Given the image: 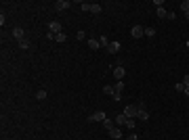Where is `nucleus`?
<instances>
[{
  "label": "nucleus",
  "instance_id": "f257e3e1",
  "mask_svg": "<svg viewBox=\"0 0 189 140\" xmlns=\"http://www.w3.org/2000/svg\"><path fill=\"white\" fill-rule=\"evenodd\" d=\"M80 8H82L84 13H93V15H99V13H101V4H97V2H91V4H88V2H82Z\"/></svg>",
  "mask_w": 189,
  "mask_h": 140
},
{
  "label": "nucleus",
  "instance_id": "f03ea898",
  "mask_svg": "<svg viewBox=\"0 0 189 140\" xmlns=\"http://www.w3.org/2000/svg\"><path fill=\"white\" fill-rule=\"evenodd\" d=\"M124 75H126L124 65H116V67H114V78H116L118 82H122V80H124Z\"/></svg>",
  "mask_w": 189,
  "mask_h": 140
},
{
  "label": "nucleus",
  "instance_id": "7ed1b4c3",
  "mask_svg": "<svg viewBox=\"0 0 189 140\" xmlns=\"http://www.w3.org/2000/svg\"><path fill=\"white\" fill-rule=\"evenodd\" d=\"M137 113H139V109H137L135 105H128V107L124 109V115L130 117V119H137Z\"/></svg>",
  "mask_w": 189,
  "mask_h": 140
},
{
  "label": "nucleus",
  "instance_id": "20e7f679",
  "mask_svg": "<svg viewBox=\"0 0 189 140\" xmlns=\"http://www.w3.org/2000/svg\"><path fill=\"white\" fill-rule=\"evenodd\" d=\"M105 119H107V115H105V113H103V111H94L93 115H91V117H88V121H101V123H103V121H105Z\"/></svg>",
  "mask_w": 189,
  "mask_h": 140
},
{
  "label": "nucleus",
  "instance_id": "39448f33",
  "mask_svg": "<svg viewBox=\"0 0 189 140\" xmlns=\"http://www.w3.org/2000/svg\"><path fill=\"white\" fill-rule=\"evenodd\" d=\"M137 109H139V113H137V117H139L141 121H147V119H149V113H147V109H145V105L141 102V105H139Z\"/></svg>",
  "mask_w": 189,
  "mask_h": 140
},
{
  "label": "nucleus",
  "instance_id": "423d86ee",
  "mask_svg": "<svg viewBox=\"0 0 189 140\" xmlns=\"http://www.w3.org/2000/svg\"><path fill=\"white\" fill-rule=\"evenodd\" d=\"M130 34H133V38H137V40H139V38H143V36H145V27H141V25H135V27L130 29Z\"/></svg>",
  "mask_w": 189,
  "mask_h": 140
},
{
  "label": "nucleus",
  "instance_id": "0eeeda50",
  "mask_svg": "<svg viewBox=\"0 0 189 140\" xmlns=\"http://www.w3.org/2000/svg\"><path fill=\"white\" fill-rule=\"evenodd\" d=\"M48 32H53L55 36L61 34V23H59V21H50V23H48Z\"/></svg>",
  "mask_w": 189,
  "mask_h": 140
},
{
  "label": "nucleus",
  "instance_id": "6e6552de",
  "mask_svg": "<svg viewBox=\"0 0 189 140\" xmlns=\"http://www.w3.org/2000/svg\"><path fill=\"white\" fill-rule=\"evenodd\" d=\"M88 48H91V50H99V48H101L99 38H97V40H94V38H88Z\"/></svg>",
  "mask_w": 189,
  "mask_h": 140
},
{
  "label": "nucleus",
  "instance_id": "1a4fd4ad",
  "mask_svg": "<svg viewBox=\"0 0 189 140\" xmlns=\"http://www.w3.org/2000/svg\"><path fill=\"white\" fill-rule=\"evenodd\" d=\"M120 50V42H109V46H107V52L109 54H116Z\"/></svg>",
  "mask_w": 189,
  "mask_h": 140
},
{
  "label": "nucleus",
  "instance_id": "9d476101",
  "mask_svg": "<svg viewBox=\"0 0 189 140\" xmlns=\"http://www.w3.org/2000/svg\"><path fill=\"white\" fill-rule=\"evenodd\" d=\"M67 6H69L67 0H57V2H55V8H57V11H65Z\"/></svg>",
  "mask_w": 189,
  "mask_h": 140
},
{
  "label": "nucleus",
  "instance_id": "9b49d317",
  "mask_svg": "<svg viewBox=\"0 0 189 140\" xmlns=\"http://www.w3.org/2000/svg\"><path fill=\"white\" fill-rule=\"evenodd\" d=\"M13 36H15V38H19V40H23V36H25L23 27H15V29H13Z\"/></svg>",
  "mask_w": 189,
  "mask_h": 140
},
{
  "label": "nucleus",
  "instance_id": "f8f14e48",
  "mask_svg": "<svg viewBox=\"0 0 189 140\" xmlns=\"http://www.w3.org/2000/svg\"><path fill=\"white\" fill-rule=\"evenodd\" d=\"M126 121H128V117H126L124 113H120V115L116 117V123H120V126H126Z\"/></svg>",
  "mask_w": 189,
  "mask_h": 140
},
{
  "label": "nucleus",
  "instance_id": "ddd939ff",
  "mask_svg": "<svg viewBox=\"0 0 189 140\" xmlns=\"http://www.w3.org/2000/svg\"><path fill=\"white\" fill-rule=\"evenodd\" d=\"M109 136L111 138H122V130L120 128H114V130H109Z\"/></svg>",
  "mask_w": 189,
  "mask_h": 140
},
{
  "label": "nucleus",
  "instance_id": "4468645a",
  "mask_svg": "<svg viewBox=\"0 0 189 140\" xmlns=\"http://www.w3.org/2000/svg\"><path fill=\"white\" fill-rule=\"evenodd\" d=\"M181 11L187 15V19H189V0H183V2H181Z\"/></svg>",
  "mask_w": 189,
  "mask_h": 140
},
{
  "label": "nucleus",
  "instance_id": "2eb2a0df",
  "mask_svg": "<svg viewBox=\"0 0 189 140\" xmlns=\"http://www.w3.org/2000/svg\"><path fill=\"white\" fill-rule=\"evenodd\" d=\"M103 92L109 94V96H114V94H116V88H114V86H105V88H103Z\"/></svg>",
  "mask_w": 189,
  "mask_h": 140
},
{
  "label": "nucleus",
  "instance_id": "dca6fc26",
  "mask_svg": "<svg viewBox=\"0 0 189 140\" xmlns=\"http://www.w3.org/2000/svg\"><path fill=\"white\" fill-rule=\"evenodd\" d=\"M145 36H147V38H153V36H155V29H153V27H145Z\"/></svg>",
  "mask_w": 189,
  "mask_h": 140
},
{
  "label": "nucleus",
  "instance_id": "f3484780",
  "mask_svg": "<svg viewBox=\"0 0 189 140\" xmlns=\"http://www.w3.org/2000/svg\"><path fill=\"white\" fill-rule=\"evenodd\" d=\"M65 40H67V36H65V34H63V32H61V34H57V36H55V42H65Z\"/></svg>",
  "mask_w": 189,
  "mask_h": 140
},
{
  "label": "nucleus",
  "instance_id": "a211bd4d",
  "mask_svg": "<svg viewBox=\"0 0 189 140\" xmlns=\"http://www.w3.org/2000/svg\"><path fill=\"white\" fill-rule=\"evenodd\" d=\"M103 126H105V130H107V132L116 128V126H114V121H109V119H105V121H103Z\"/></svg>",
  "mask_w": 189,
  "mask_h": 140
},
{
  "label": "nucleus",
  "instance_id": "6ab92c4d",
  "mask_svg": "<svg viewBox=\"0 0 189 140\" xmlns=\"http://www.w3.org/2000/svg\"><path fill=\"white\" fill-rule=\"evenodd\" d=\"M114 88H116V92H124V82H116V86H114Z\"/></svg>",
  "mask_w": 189,
  "mask_h": 140
},
{
  "label": "nucleus",
  "instance_id": "aec40b11",
  "mask_svg": "<svg viewBox=\"0 0 189 140\" xmlns=\"http://www.w3.org/2000/svg\"><path fill=\"white\" fill-rule=\"evenodd\" d=\"M36 98H38V100H44V98H46V90H38V92H36Z\"/></svg>",
  "mask_w": 189,
  "mask_h": 140
},
{
  "label": "nucleus",
  "instance_id": "412c9836",
  "mask_svg": "<svg viewBox=\"0 0 189 140\" xmlns=\"http://www.w3.org/2000/svg\"><path fill=\"white\" fill-rule=\"evenodd\" d=\"M166 15H168V13H166V8H164V6H162V8H158V17H160V19H166Z\"/></svg>",
  "mask_w": 189,
  "mask_h": 140
},
{
  "label": "nucleus",
  "instance_id": "4be33fe9",
  "mask_svg": "<svg viewBox=\"0 0 189 140\" xmlns=\"http://www.w3.org/2000/svg\"><path fill=\"white\" fill-rule=\"evenodd\" d=\"M99 42H101V46H103V48H107V46H109V40H107L105 36H101V38H99Z\"/></svg>",
  "mask_w": 189,
  "mask_h": 140
},
{
  "label": "nucleus",
  "instance_id": "5701e85b",
  "mask_svg": "<svg viewBox=\"0 0 189 140\" xmlns=\"http://www.w3.org/2000/svg\"><path fill=\"white\" fill-rule=\"evenodd\" d=\"M19 46H21V50H27V48H30V42H27V40H19Z\"/></svg>",
  "mask_w": 189,
  "mask_h": 140
},
{
  "label": "nucleus",
  "instance_id": "b1692460",
  "mask_svg": "<svg viewBox=\"0 0 189 140\" xmlns=\"http://www.w3.org/2000/svg\"><path fill=\"white\" fill-rule=\"evenodd\" d=\"M135 126H137V119H130V117H128V121H126V128H130V130H133Z\"/></svg>",
  "mask_w": 189,
  "mask_h": 140
},
{
  "label": "nucleus",
  "instance_id": "393cba45",
  "mask_svg": "<svg viewBox=\"0 0 189 140\" xmlns=\"http://www.w3.org/2000/svg\"><path fill=\"white\" fill-rule=\"evenodd\" d=\"M175 90H177V92H185V86H183V82H179V84L175 86Z\"/></svg>",
  "mask_w": 189,
  "mask_h": 140
},
{
  "label": "nucleus",
  "instance_id": "a878e982",
  "mask_svg": "<svg viewBox=\"0 0 189 140\" xmlns=\"http://www.w3.org/2000/svg\"><path fill=\"white\" fill-rule=\"evenodd\" d=\"M153 4H155V8H162L164 6V0H153Z\"/></svg>",
  "mask_w": 189,
  "mask_h": 140
},
{
  "label": "nucleus",
  "instance_id": "bb28decb",
  "mask_svg": "<svg viewBox=\"0 0 189 140\" xmlns=\"http://www.w3.org/2000/svg\"><path fill=\"white\" fill-rule=\"evenodd\" d=\"M76 38H78V40H84V38H86V34H84V32H82V29H80V32H78V34H76Z\"/></svg>",
  "mask_w": 189,
  "mask_h": 140
},
{
  "label": "nucleus",
  "instance_id": "cd10ccee",
  "mask_svg": "<svg viewBox=\"0 0 189 140\" xmlns=\"http://www.w3.org/2000/svg\"><path fill=\"white\" fill-rule=\"evenodd\" d=\"M183 86H185V88H189V73L183 78Z\"/></svg>",
  "mask_w": 189,
  "mask_h": 140
},
{
  "label": "nucleus",
  "instance_id": "c85d7f7f",
  "mask_svg": "<svg viewBox=\"0 0 189 140\" xmlns=\"http://www.w3.org/2000/svg\"><path fill=\"white\" fill-rule=\"evenodd\" d=\"M166 19H170V21H175V19H177V15H175V13H168V15H166Z\"/></svg>",
  "mask_w": 189,
  "mask_h": 140
},
{
  "label": "nucleus",
  "instance_id": "c756f323",
  "mask_svg": "<svg viewBox=\"0 0 189 140\" xmlns=\"http://www.w3.org/2000/svg\"><path fill=\"white\" fill-rule=\"evenodd\" d=\"M111 98H114V100H122V94H120V92H116L114 96H111Z\"/></svg>",
  "mask_w": 189,
  "mask_h": 140
},
{
  "label": "nucleus",
  "instance_id": "7c9ffc66",
  "mask_svg": "<svg viewBox=\"0 0 189 140\" xmlns=\"http://www.w3.org/2000/svg\"><path fill=\"white\" fill-rule=\"evenodd\" d=\"M126 140H139V138H137L135 134H130V136H128V138H126Z\"/></svg>",
  "mask_w": 189,
  "mask_h": 140
},
{
  "label": "nucleus",
  "instance_id": "2f4dec72",
  "mask_svg": "<svg viewBox=\"0 0 189 140\" xmlns=\"http://www.w3.org/2000/svg\"><path fill=\"white\" fill-rule=\"evenodd\" d=\"M183 94H185V96H189V88H185V92H183Z\"/></svg>",
  "mask_w": 189,
  "mask_h": 140
},
{
  "label": "nucleus",
  "instance_id": "473e14b6",
  "mask_svg": "<svg viewBox=\"0 0 189 140\" xmlns=\"http://www.w3.org/2000/svg\"><path fill=\"white\" fill-rule=\"evenodd\" d=\"M185 46H187V48H189V40H187V42H185Z\"/></svg>",
  "mask_w": 189,
  "mask_h": 140
}]
</instances>
